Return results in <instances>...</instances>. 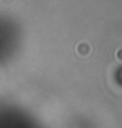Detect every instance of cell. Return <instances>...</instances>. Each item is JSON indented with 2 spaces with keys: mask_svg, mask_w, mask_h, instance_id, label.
I'll return each mask as SVG.
<instances>
[{
  "mask_svg": "<svg viewBox=\"0 0 122 128\" xmlns=\"http://www.w3.org/2000/svg\"><path fill=\"white\" fill-rule=\"evenodd\" d=\"M119 56H120V60H122V50H120V52H119Z\"/></svg>",
  "mask_w": 122,
  "mask_h": 128,
  "instance_id": "cell-1",
  "label": "cell"
}]
</instances>
